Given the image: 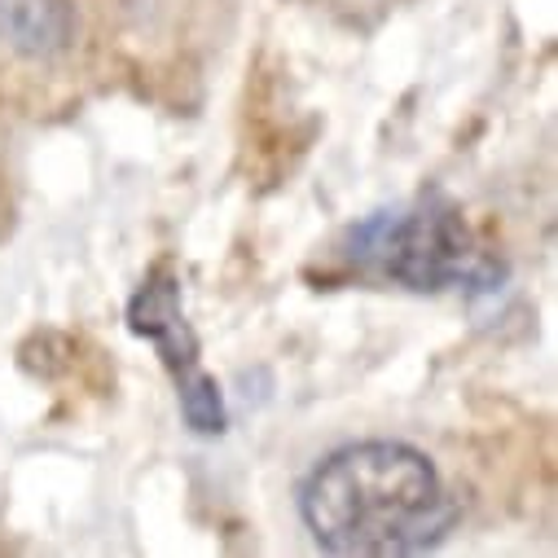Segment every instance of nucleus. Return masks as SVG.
Listing matches in <instances>:
<instances>
[{
	"mask_svg": "<svg viewBox=\"0 0 558 558\" xmlns=\"http://www.w3.org/2000/svg\"><path fill=\"white\" fill-rule=\"evenodd\" d=\"M0 40L23 58H53L75 40L71 0H0Z\"/></svg>",
	"mask_w": 558,
	"mask_h": 558,
	"instance_id": "20e7f679",
	"label": "nucleus"
},
{
	"mask_svg": "<svg viewBox=\"0 0 558 558\" xmlns=\"http://www.w3.org/2000/svg\"><path fill=\"white\" fill-rule=\"evenodd\" d=\"M343 255L378 282H396L409 291H488L501 277V268L480 255L462 211L436 194L400 211H374L369 220L352 225Z\"/></svg>",
	"mask_w": 558,
	"mask_h": 558,
	"instance_id": "f03ea898",
	"label": "nucleus"
},
{
	"mask_svg": "<svg viewBox=\"0 0 558 558\" xmlns=\"http://www.w3.org/2000/svg\"><path fill=\"white\" fill-rule=\"evenodd\" d=\"M177 400H181V413H185L190 432H198V436H220L225 432V423H229L225 417V396H220L216 378L203 365L177 374Z\"/></svg>",
	"mask_w": 558,
	"mask_h": 558,
	"instance_id": "39448f33",
	"label": "nucleus"
},
{
	"mask_svg": "<svg viewBox=\"0 0 558 558\" xmlns=\"http://www.w3.org/2000/svg\"><path fill=\"white\" fill-rule=\"evenodd\" d=\"M300 514L326 554L396 558L436 549L458 523V501L427 453L365 440L330 453L304 480Z\"/></svg>",
	"mask_w": 558,
	"mask_h": 558,
	"instance_id": "f257e3e1",
	"label": "nucleus"
},
{
	"mask_svg": "<svg viewBox=\"0 0 558 558\" xmlns=\"http://www.w3.org/2000/svg\"><path fill=\"white\" fill-rule=\"evenodd\" d=\"M128 322H132L136 335L159 348V356L168 361L172 378L198 365V343H194V335L185 326V313H181V300H177V282L168 272H155L150 282L132 295Z\"/></svg>",
	"mask_w": 558,
	"mask_h": 558,
	"instance_id": "7ed1b4c3",
	"label": "nucleus"
}]
</instances>
